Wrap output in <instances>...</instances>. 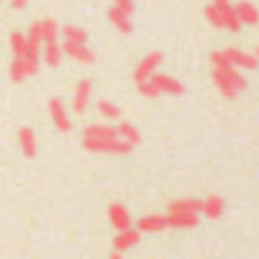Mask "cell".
I'll use <instances>...</instances> for the list:
<instances>
[{
	"mask_svg": "<svg viewBox=\"0 0 259 259\" xmlns=\"http://www.w3.org/2000/svg\"><path fill=\"white\" fill-rule=\"evenodd\" d=\"M139 239H141V232H139V230H134V228L121 230V232H116V237H114V241H112L114 243V250H118V252L127 250V248L137 246Z\"/></svg>",
	"mask_w": 259,
	"mask_h": 259,
	"instance_id": "cell-12",
	"label": "cell"
},
{
	"mask_svg": "<svg viewBox=\"0 0 259 259\" xmlns=\"http://www.w3.org/2000/svg\"><path fill=\"white\" fill-rule=\"evenodd\" d=\"M109 223H112V228L116 230V232L132 228V219H130V211H127L123 205H118V202H112V205H109Z\"/></svg>",
	"mask_w": 259,
	"mask_h": 259,
	"instance_id": "cell-9",
	"label": "cell"
},
{
	"mask_svg": "<svg viewBox=\"0 0 259 259\" xmlns=\"http://www.w3.org/2000/svg\"><path fill=\"white\" fill-rule=\"evenodd\" d=\"M116 130H118V139L132 143V146H137V143L141 141V134H139L137 125H132V123H118Z\"/></svg>",
	"mask_w": 259,
	"mask_h": 259,
	"instance_id": "cell-21",
	"label": "cell"
},
{
	"mask_svg": "<svg viewBox=\"0 0 259 259\" xmlns=\"http://www.w3.org/2000/svg\"><path fill=\"white\" fill-rule=\"evenodd\" d=\"M62 46L55 41V44H44L41 46V57H44V62L48 64V66H59V62H62Z\"/></svg>",
	"mask_w": 259,
	"mask_h": 259,
	"instance_id": "cell-17",
	"label": "cell"
},
{
	"mask_svg": "<svg viewBox=\"0 0 259 259\" xmlns=\"http://www.w3.org/2000/svg\"><path fill=\"white\" fill-rule=\"evenodd\" d=\"M198 214H166V228L182 230V228H196Z\"/></svg>",
	"mask_w": 259,
	"mask_h": 259,
	"instance_id": "cell-15",
	"label": "cell"
},
{
	"mask_svg": "<svg viewBox=\"0 0 259 259\" xmlns=\"http://www.w3.org/2000/svg\"><path fill=\"white\" fill-rule=\"evenodd\" d=\"M161 59H164V55H161L159 50H152V53H148L146 57H143L141 62L137 64V68H134V73H132L134 82H137V84H139V82H146V80H150V77L157 73V68H159Z\"/></svg>",
	"mask_w": 259,
	"mask_h": 259,
	"instance_id": "cell-4",
	"label": "cell"
},
{
	"mask_svg": "<svg viewBox=\"0 0 259 259\" xmlns=\"http://www.w3.org/2000/svg\"><path fill=\"white\" fill-rule=\"evenodd\" d=\"M48 109H50V118H53L55 127H57L62 134L71 132V116H68V112H66V107H64L62 100L53 98L48 103Z\"/></svg>",
	"mask_w": 259,
	"mask_h": 259,
	"instance_id": "cell-6",
	"label": "cell"
},
{
	"mask_svg": "<svg viewBox=\"0 0 259 259\" xmlns=\"http://www.w3.org/2000/svg\"><path fill=\"white\" fill-rule=\"evenodd\" d=\"M82 148L89 152H98V155H130L134 150L132 143L123 141V139H82Z\"/></svg>",
	"mask_w": 259,
	"mask_h": 259,
	"instance_id": "cell-3",
	"label": "cell"
},
{
	"mask_svg": "<svg viewBox=\"0 0 259 259\" xmlns=\"http://www.w3.org/2000/svg\"><path fill=\"white\" fill-rule=\"evenodd\" d=\"M200 211H202V214H205L209 221L221 219V216H223V211H225V200H223L221 196H209L207 200H202Z\"/></svg>",
	"mask_w": 259,
	"mask_h": 259,
	"instance_id": "cell-14",
	"label": "cell"
},
{
	"mask_svg": "<svg viewBox=\"0 0 259 259\" xmlns=\"http://www.w3.org/2000/svg\"><path fill=\"white\" fill-rule=\"evenodd\" d=\"M9 48H12L14 57H23V55L27 53V39L23 32H12V36H9Z\"/></svg>",
	"mask_w": 259,
	"mask_h": 259,
	"instance_id": "cell-22",
	"label": "cell"
},
{
	"mask_svg": "<svg viewBox=\"0 0 259 259\" xmlns=\"http://www.w3.org/2000/svg\"><path fill=\"white\" fill-rule=\"evenodd\" d=\"M205 18H207V21H209L214 27H219V30H223V18H221L219 9H216L214 5H207V7H205Z\"/></svg>",
	"mask_w": 259,
	"mask_h": 259,
	"instance_id": "cell-25",
	"label": "cell"
},
{
	"mask_svg": "<svg viewBox=\"0 0 259 259\" xmlns=\"http://www.w3.org/2000/svg\"><path fill=\"white\" fill-rule=\"evenodd\" d=\"M59 32L64 34V41H73V44H87V41H89L87 30H82V27H77V25H64Z\"/></svg>",
	"mask_w": 259,
	"mask_h": 259,
	"instance_id": "cell-20",
	"label": "cell"
},
{
	"mask_svg": "<svg viewBox=\"0 0 259 259\" xmlns=\"http://www.w3.org/2000/svg\"><path fill=\"white\" fill-rule=\"evenodd\" d=\"M209 62L214 66H232V68H257L259 59L250 53H243L239 48H223L209 55Z\"/></svg>",
	"mask_w": 259,
	"mask_h": 259,
	"instance_id": "cell-2",
	"label": "cell"
},
{
	"mask_svg": "<svg viewBox=\"0 0 259 259\" xmlns=\"http://www.w3.org/2000/svg\"><path fill=\"white\" fill-rule=\"evenodd\" d=\"M41 25V46L44 44H55L59 36V27L57 23L53 21V18H44V21H39Z\"/></svg>",
	"mask_w": 259,
	"mask_h": 259,
	"instance_id": "cell-19",
	"label": "cell"
},
{
	"mask_svg": "<svg viewBox=\"0 0 259 259\" xmlns=\"http://www.w3.org/2000/svg\"><path fill=\"white\" fill-rule=\"evenodd\" d=\"M109 23H112L118 32H123V34H130V32H132V16H125V14H121L114 7L109 9Z\"/></svg>",
	"mask_w": 259,
	"mask_h": 259,
	"instance_id": "cell-18",
	"label": "cell"
},
{
	"mask_svg": "<svg viewBox=\"0 0 259 259\" xmlns=\"http://www.w3.org/2000/svg\"><path fill=\"white\" fill-rule=\"evenodd\" d=\"M211 5H214L219 12H225V9L232 7V3H230V0H211Z\"/></svg>",
	"mask_w": 259,
	"mask_h": 259,
	"instance_id": "cell-28",
	"label": "cell"
},
{
	"mask_svg": "<svg viewBox=\"0 0 259 259\" xmlns=\"http://www.w3.org/2000/svg\"><path fill=\"white\" fill-rule=\"evenodd\" d=\"M139 91H141V96H146V98H157V96H161L159 89H157V87L152 84L150 80L139 82Z\"/></svg>",
	"mask_w": 259,
	"mask_h": 259,
	"instance_id": "cell-26",
	"label": "cell"
},
{
	"mask_svg": "<svg viewBox=\"0 0 259 259\" xmlns=\"http://www.w3.org/2000/svg\"><path fill=\"white\" fill-rule=\"evenodd\" d=\"M109 259H123V257H121V252H118V250H114V252H112V257H109Z\"/></svg>",
	"mask_w": 259,
	"mask_h": 259,
	"instance_id": "cell-30",
	"label": "cell"
},
{
	"mask_svg": "<svg viewBox=\"0 0 259 259\" xmlns=\"http://www.w3.org/2000/svg\"><path fill=\"white\" fill-rule=\"evenodd\" d=\"M18 146H21L23 155L25 157H34L36 155V137L30 127H21L18 130Z\"/></svg>",
	"mask_w": 259,
	"mask_h": 259,
	"instance_id": "cell-16",
	"label": "cell"
},
{
	"mask_svg": "<svg viewBox=\"0 0 259 259\" xmlns=\"http://www.w3.org/2000/svg\"><path fill=\"white\" fill-rule=\"evenodd\" d=\"M200 205L202 200L196 198H180L168 205V214H200Z\"/></svg>",
	"mask_w": 259,
	"mask_h": 259,
	"instance_id": "cell-13",
	"label": "cell"
},
{
	"mask_svg": "<svg viewBox=\"0 0 259 259\" xmlns=\"http://www.w3.org/2000/svg\"><path fill=\"white\" fill-rule=\"evenodd\" d=\"M98 114L100 116H105L107 121H118V118H121V107L114 105L112 100H100L98 103Z\"/></svg>",
	"mask_w": 259,
	"mask_h": 259,
	"instance_id": "cell-23",
	"label": "cell"
},
{
	"mask_svg": "<svg viewBox=\"0 0 259 259\" xmlns=\"http://www.w3.org/2000/svg\"><path fill=\"white\" fill-rule=\"evenodd\" d=\"M114 9H118L125 16H132L134 14V0H114Z\"/></svg>",
	"mask_w": 259,
	"mask_h": 259,
	"instance_id": "cell-27",
	"label": "cell"
},
{
	"mask_svg": "<svg viewBox=\"0 0 259 259\" xmlns=\"http://www.w3.org/2000/svg\"><path fill=\"white\" fill-rule=\"evenodd\" d=\"M150 82L159 89V94H168V96H182L184 94V84L175 77L166 75V73H155L150 77Z\"/></svg>",
	"mask_w": 259,
	"mask_h": 259,
	"instance_id": "cell-8",
	"label": "cell"
},
{
	"mask_svg": "<svg viewBox=\"0 0 259 259\" xmlns=\"http://www.w3.org/2000/svg\"><path fill=\"white\" fill-rule=\"evenodd\" d=\"M234 12H237L241 25H259V9L248 0H241V3L234 5Z\"/></svg>",
	"mask_w": 259,
	"mask_h": 259,
	"instance_id": "cell-11",
	"label": "cell"
},
{
	"mask_svg": "<svg viewBox=\"0 0 259 259\" xmlns=\"http://www.w3.org/2000/svg\"><path fill=\"white\" fill-rule=\"evenodd\" d=\"M9 77H12V82H23L27 75V68H25V62H23V57H14L12 66H9Z\"/></svg>",
	"mask_w": 259,
	"mask_h": 259,
	"instance_id": "cell-24",
	"label": "cell"
},
{
	"mask_svg": "<svg viewBox=\"0 0 259 259\" xmlns=\"http://www.w3.org/2000/svg\"><path fill=\"white\" fill-rule=\"evenodd\" d=\"M27 3H30V0H12V7L14 9H23Z\"/></svg>",
	"mask_w": 259,
	"mask_h": 259,
	"instance_id": "cell-29",
	"label": "cell"
},
{
	"mask_svg": "<svg viewBox=\"0 0 259 259\" xmlns=\"http://www.w3.org/2000/svg\"><path fill=\"white\" fill-rule=\"evenodd\" d=\"M137 230L139 232H161V230H166V216L164 214H146L141 216V219L137 221Z\"/></svg>",
	"mask_w": 259,
	"mask_h": 259,
	"instance_id": "cell-10",
	"label": "cell"
},
{
	"mask_svg": "<svg viewBox=\"0 0 259 259\" xmlns=\"http://www.w3.org/2000/svg\"><path fill=\"white\" fill-rule=\"evenodd\" d=\"M89 100H91V80H80L75 87V94H73V112L77 116H84Z\"/></svg>",
	"mask_w": 259,
	"mask_h": 259,
	"instance_id": "cell-7",
	"label": "cell"
},
{
	"mask_svg": "<svg viewBox=\"0 0 259 259\" xmlns=\"http://www.w3.org/2000/svg\"><path fill=\"white\" fill-rule=\"evenodd\" d=\"M62 53L68 55V57H71L73 62H77V64H91L96 59L94 50H91L87 44H73V41H64V44H62Z\"/></svg>",
	"mask_w": 259,
	"mask_h": 259,
	"instance_id": "cell-5",
	"label": "cell"
},
{
	"mask_svg": "<svg viewBox=\"0 0 259 259\" xmlns=\"http://www.w3.org/2000/svg\"><path fill=\"white\" fill-rule=\"evenodd\" d=\"M255 57H257V59H259V48H257V53H255Z\"/></svg>",
	"mask_w": 259,
	"mask_h": 259,
	"instance_id": "cell-31",
	"label": "cell"
},
{
	"mask_svg": "<svg viewBox=\"0 0 259 259\" xmlns=\"http://www.w3.org/2000/svg\"><path fill=\"white\" fill-rule=\"evenodd\" d=\"M211 80H214V84L219 87V91L225 98H237L248 87V80L232 66H214Z\"/></svg>",
	"mask_w": 259,
	"mask_h": 259,
	"instance_id": "cell-1",
	"label": "cell"
}]
</instances>
